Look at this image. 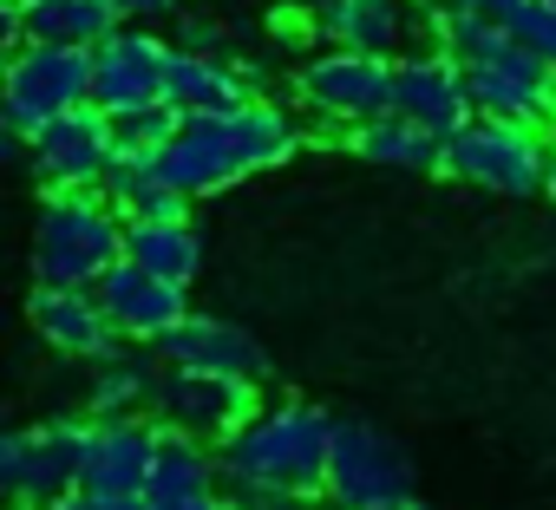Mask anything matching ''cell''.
Segmentation results:
<instances>
[{"instance_id": "6da1fadb", "label": "cell", "mask_w": 556, "mask_h": 510, "mask_svg": "<svg viewBox=\"0 0 556 510\" xmlns=\"http://www.w3.org/2000/svg\"><path fill=\"white\" fill-rule=\"evenodd\" d=\"M328 445H334V419L321 406H302V399L255 406L229 438H216V484L236 503L268 490H321Z\"/></svg>"}, {"instance_id": "7a4b0ae2", "label": "cell", "mask_w": 556, "mask_h": 510, "mask_svg": "<svg viewBox=\"0 0 556 510\" xmlns=\"http://www.w3.org/2000/svg\"><path fill=\"white\" fill-rule=\"evenodd\" d=\"M112 263H125V216L99 190H53L34 229L40 289H99Z\"/></svg>"}, {"instance_id": "3957f363", "label": "cell", "mask_w": 556, "mask_h": 510, "mask_svg": "<svg viewBox=\"0 0 556 510\" xmlns=\"http://www.w3.org/2000/svg\"><path fill=\"white\" fill-rule=\"evenodd\" d=\"M92 105V47H40L27 40L21 53L0 60V118L21 138H34L40 125L66 118Z\"/></svg>"}, {"instance_id": "277c9868", "label": "cell", "mask_w": 556, "mask_h": 510, "mask_svg": "<svg viewBox=\"0 0 556 510\" xmlns=\"http://www.w3.org/2000/svg\"><path fill=\"white\" fill-rule=\"evenodd\" d=\"M445 170L465 177V183H478V190L530 196V190H543L549 138L536 125H510V118H465L445 138Z\"/></svg>"}, {"instance_id": "5b68a950", "label": "cell", "mask_w": 556, "mask_h": 510, "mask_svg": "<svg viewBox=\"0 0 556 510\" xmlns=\"http://www.w3.org/2000/svg\"><path fill=\"white\" fill-rule=\"evenodd\" d=\"M295 99H302V112H315V118H328L341 131H361V125H374V118L393 112V60L321 47L315 60H302Z\"/></svg>"}, {"instance_id": "8992f818", "label": "cell", "mask_w": 556, "mask_h": 510, "mask_svg": "<svg viewBox=\"0 0 556 510\" xmlns=\"http://www.w3.org/2000/svg\"><path fill=\"white\" fill-rule=\"evenodd\" d=\"M79 464H86V425L60 419L40 432H14L0 425V497L8 503H60L66 490H79Z\"/></svg>"}, {"instance_id": "52a82bcc", "label": "cell", "mask_w": 556, "mask_h": 510, "mask_svg": "<svg viewBox=\"0 0 556 510\" xmlns=\"http://www.w3.org/2000/svg\"><path fill=\"white\" fill-rule=\"evenodd\" d=\"M341 510H374L393 497H413V464L406 451L361 419H334V445H328V484H321Z\"/></svg>"}, {"instance_id": "ba28073f", "label": "cell", "mask_w": 556, "mask_h": 510, "mask_svg": "<svg viewBox=\"0 0 556 510\" xmlns=\"http://www.w3.org/2000/svg\"><path fill=\"white\" fill-rule=\"evenodd\" d=\"M465 92L478 118H510V125H543L556 118V66L510 34L504 53L465 66Z\"/></svg>"}, {"instance_id": "9c48e42d", "label": "cell", "mask_w": 556, "mask_h": 510, "mask_svg": "<svg viewBox=\"0 0 556 510\" xmlns=\"http://www.w3.org/2000/svg\"><path fill=\"white\" fill-rule=\"evenodd\" d=\"M164 73H170V40H157L151 27H112L92 47V105L105 118L164 105Z\"/></svg>"}, {"instance_id": "30bf717a", "label": "cell", "mask_w": 556, "mask_h": 510, "mask_svg": "<svg viewBox=\"0 0 556 510\" xmlns=\"http://www.w3.org/2000/svg\"><path fill=\"white\" fill-rule=\"evenodd\" d=\"M27 151H34V170L53 190H99L105 170H112V157H118V131H112V118L99 105H79V112L40 125L27 138Z\"/></svg>"}, {"instance_id": "8fae6325", "label": "cell", "mask_w": 556, "mask_h": 510, "mask_svg": "<svg viewBox=\"0 0 556 510\" xmlns=\"http://www.w3.org/2000/svg\"><path fill=\"white\" fill-rule=\"evenodd\" d=\"M157 425L164 432H184V438H229L255 406H249V386L242 380H223V373H190V367H164L157 380V399H151Z\"/></svg>"}, {"instance_id": "7c38bea8", "label": "cell", "mask_w": 556, "mask_h": 510, "mask_svg": "<svg viewBox=\"0 0 556 510\" xmlns=\"http://www.w3.org/2000/svg\"><path fill=\"white\" fill-rule=\"evenodd\" d=\"M99 308H105V321H112V334L118 341H131V347H157L184 315H190V289H177V282H157V276H144L138 263H112L105 276H99Z\"/></svg>"}, {"instance_id": "4fadbf2b", "label": "cell", "mask_w": 556, "mask_h": 510, "mask_svg": "<svg viewBox=\"0 0 556 510\" xmlns=\"http://www.w3.org/2000/svg\"><path fill=\"white\" fill-rule=\"evenodd\" d=\"M308 27L328 47H348L367 60H400L419 34V8L413 0H315Z\"/></svg>"}, {"instance_id": "5bb4252c", "label": "cell", "mask_w": 556, "mask_h": 510, "mask_svg": "<svg viewBox=\"0 0 556 510\" xmlns=\"http://www.w3.org/2000/svg\"><path fill=\"white\" fill-rule=\"evenodd\" d=\"M393 112L432 138H452L465 118H478L471 92H465V66L452 53H406L393 66Z\"/></svg>"}, {"instance_id": "9a60e30c", "label": "cell", "mask_w": 556, "mask_h": 510, "mask_svg": "<svg viewBox=\"0 0 556 510\" xmlns=\"http://www.w3.org/2000/svg\"><path fill=\"white\" fill-rule=\"evenodd\" d=\"M157 177L177 196H210V190H229L236 177H249L242 157H236L229 112L223 118H184L170 131V144H157Z\"/></svg>"}, {"instance_id": "2e32d148", "label": "cell", "mask_w": 556, "mask_h": 510, "mask_svg": "<svg viewBox=\"0 0 556 510\" xmlns=\"http://www.w3.org/2000/svg\"><path fill=\"white\" fill-rule=\"evenodd\" d=\"M157 347H164L157 360H170V367L223 373V380H242V386H255V380L268 373L262 341H255V334H242V328H236V321H223V315H184Z\"/></svg>"}, {"instance_id": "e0dca14e", "label": "cell", "mask_w": 556, "mask_h": 510, "mask_svg": "<svg viewBox=\"0 0 556 510\" xmlns=\"http://www.w3.org/2000/svg\"><path fill=\"white\" fill-rule=\"evenodd\" d=\"M255 99V73L223 60V53H184L170 47V73H164V105L177 118H223L242 112Z\"/></svg>"}, {"instance_id": "ac0fdd59", "label": "cell", "mask_w": 556, "mask_h": 510, "mask_svg": "<svg viewBox=\"0 0 556 510\" xmlns=\"http://www.w3.org/2000/svg\"><path fill=\"white\" fill-rule=\"evenodd\" d=\"M151 458H157V425H144V419H92L79 484L86 490H144Z\"/></svg>"}, {"instance_id": "d6986e66", "label": "cell", "mask_w": 556, "mask_h": 510, "mask_svg": "<svg viewBox=\"0 0 556 510\" xmlns=\"http://www.w3.org/2000/svg\"><path fill=\"white\" fill-rule=\"evenodd\" d=\"M34 328L47 347L73 354V360H105L118 341L92 289H34Z\"/></svg>"}, {"instance_id": "ffe728a7", "label": "cell", "mask_w": 556, "mask_h": 510, "mask_svg": "<svg viewBox=\"0 0 556 510\" xmlns=\"http://www.w3.org/2000/svg\"><path fill=\"white\" fill-rule=\"evenodd\" d=\"M99 196H105L125 222H177V216H190V196H177V190L157 177V151H125V144H118V157H112Z\"/></svg>"}, {"instance_id": "44dd1931", "label": "cell", "mask_w": 556, "mask_h": 510, "mask_svg": "<svg viewBox=\"0 0 556 510\" xmlns=\"http://www.w3.org/2000/svg\"><path fill=\"white\" fill-rule=\"evenodd\" d=\"M125 263H138L157 282L190 289L197 269H203V242H197L190 216H177V222H125Z\"/></svg>"}, {"instance_id": "7402d4cb", "label": "cell", "mask_w": 556, "mask_h": 510, "mask_svg": "<svg viewBox=\"0 0 556 510\" xmlns=\"http://www.w3.org/2000/svg\"><path fill=\"white\" fill-rule=\"evenodd\" d=\"M203 490H216V451L157 425V458H151V477H144V503L157 510V503H184V497H203Z\"/></svg>"}, {"instance_id": "603a6c76", "label": "cell", "mask_w": 556, "mask_h": 510, "mask_svg": "<svg viewBox=\"0 0 556 510\" xmlns=\"http://www.w3.org/2000/svg\"><path fill=\"white\" fill-rule=\"evenodd\" d=\"M157 380H164L157 354H144V347H112V354L99 360V380H92V412H99V419H131L138 406L157 399Z\"/></svg>"}, {"instance_id": "cb8c5ba5", "label": "cell", "mask_w": 556, "mask_h": 510, "mask_svg": "<svg viewBox=\"0 0 556 510\" xmlns=\"http://www.w3.org/2000/svg\"><path fill=\"white\" fill-rule=\"evenodd\" d=\"M21 27L40 47H99L118 21L105 0H21Z\"/></svg>"}, {"instance_id": "d4e9b609", "label": "cell", "mask_w": 556, "mask_h": 510, "mask_svg": "<svg viewBox=\"0 0 556 510\" xmlns=\"http://www.w3.org/2000/svg\"><path fill=\"white\" fill-rule=\"evenodd\" d=\"M354 151H361L367 164H387V170H445V138L419 131V125L400 118V112L361 125V131H354Z\"/></svg>"}, {"instance_id": "484cf974", "label": "cell", "mask_w": 556, "mask_h": 510, "mask_svg": "<svg viewBox=\"0 0 556 510\" xmlns=\"http://www.w3.org/2000/svg\"><path fill=\"white\" fill-rule=\"evenodd\" d=\"M184 118L170 112V105H144V112H125V118H112V131H118V144L125 151H157V144H170V131H177Z\"/></svg>"}, {"instance_id": "4316f807", "label": "cell", "mask_w": 556, "mask_h": 510, "mask_svg": "<svg viewBox=\"0 0 556 510\" xmlns=\"http://www.w3.org/2000/svg\"><path fill=\"white\" fill-rule=\"evenodd\" d=\"M510 34H517L523 47H536V53L556 66V8H549V0H523V8L510 14Z\"/></svg>"}, {"instance_id": "83f0119b", "label": "cell", "mask_w": 556, "mask_h": 510, "mask_svg": "<svg viewBox=\"0 0 556 510\" xmlns=\"http://www.w3.org/2000/svg\"><path fill=\"white\" fill-rule=\"evenodd\" d=\"M47 510H151L144 503V490H66L60 503H47Z\"/></svg>"}, {"instance_id": "f1b7e54d", "label": "cell", "mask_w": 556, "mask_h": 510, "mask_svg": "<svg viewBox=\"0 0 556 510\" xmlns=\"http://www.w3.org/2000/svg\"><path fill=\"white\" fill-rule=\"evenodd\" d=\"M236 510H341L328 490H268V497H242Z\"/></svg>"}, {"instance_id": "f546056e", "label": "cell", "mask_w": 556, "mask_h": 510, "mask_svg": "<svg viewBox=\"0 0 556 510\" xmlns=\"http://www.w3.org/2000/svg\"><path fill=\"white\" fill-rule=\"evenodd\" d=\"M105 8H112L118 27H157V21H170L184 8V0H105Z\"/></svg>"}, {"instance_id": "4dcf8cb0", "label": "cell", "mask_w": 556, "mask_h": 510, "mask_svg": "<svg viewBox=\"0 0 556 510\" xmlns=\"http://www.w3.org/2000/svg\"><path fill=\"white\" fill-rule=\"evenodd\" d=\"M517 8L523 0H432V14H484V21H504V27H510Z\"/></svg>"}, {"instance_id": "1f68e13d", "label": "cell", "mask_w": 556, "mask_h": 510, "mask_svg": "<svg viewBox=\"0 0 556 510\" xmlns=\"http://www.w3.org/2000/svg\"><path fill=\"white\" fill-rule=\"evenodd\" d=\"M177 47H184V53H223V27H210V21H184V27H177Z\"/></svg>"}, {"instance_id": "d6a6232c", "label": "cell", "mask_w": 556, "mask_h": 510, "mask_svg": "<svg viewBox=\"0 0 556 510\" xmlns=\"http://www.w3.org/2000/svg\"><path fill=\"white\" fill-rule=\"evenodd\" d=\"M27 47V27H21V8H14V0H0V60H8V53H21Z\"/></svg>"}, {"instance_id": "836d02e7", "label": "cell", "mask_w": 556, "mask_h": 510, "mask_svg": "<svg viewBox=\"0 0 556 510\" xmlns=\"http://www.w3.org/2000/svg\"><path fill=\"white\" fill-rule=\"evenodd\" d=\"M157 510H236L229 490H203V497H184V503H157Z\"/></svg>"}, {"instance_id": "e575fe53", "label": "cell", "mask_w": 556, "mask_h": 510, "mask_svg": "<svg viewBox=\"0 0 556 510\" xmlns=\"http://www.w3.org/2000/svg\"><path fill=\"white\" fill-rule=\"evenodd\" d=\"M21 151H27V138H21V131H14L8 118H0V164H14Z\"/></svg>"}, {"instance_id": "d590c367", "label": "cell", "mask_w": 556, "mask_h": 510, "mask_svg": "<svg viewBox=\"0 0 556 510\" xmlns=\"http://www.w3.org/2000/svg\"><path fill=\"white\" fill-rule=\"evenodd\" d=\"M374 510H432V503H419V497H393V503H374Z\"/></svg>"}, {"instance_id": "8d00e7d4", "label": "cell", "mask_w": 556, "mask_h": 510, "mask_svg": "<svg viewBox=\"0 0 556 510\" xmlns=\"http://www.w3.org/2000/svg\"><path fill=\"white\" fill-rule=\"evenodd\" d=\"M543 190L556 196V144H549V170H543Z\"/></svg>"}, {"instance_id": "74e56055", "label": "cell", "mask_w": 556, "mask_h": 510, "mask_svg": "<svg viewBox=\"0 0 556 510\" xmlns=\"http://www.w3.org/2000/svg\"><path fill=\"white\" fill-rule=\"evenodd\" d=\"M8 510H40V503H8Z\"/></svg>"}, {"instance_id": "f35d334b", "label": "cell", "mask_w": 556, "mask_h": 510, "mask_svg": "<svg viewBox=\"0 0 556 510\" xmlns=\"http://www.w3.org/2000/svg\"><path fill=\"white\" fill-rule=\"evenodd\" d=\"M413 8H426V14H432V0H413Z\"/></svg>"}, {"instance_id": "ab89813d", "label": "cell", "mask_w": 556, "mask_h": 510, "mask_svg": "<svg viewBox=\"0 0 556 510\" xmlns=\"http://www.w3.org/2000/svg\"><path fill=\"white\" fill-rule=\"evenodd\" d=\"M14 8H21V0H14Z\"/></svg>"}]
</instances>
